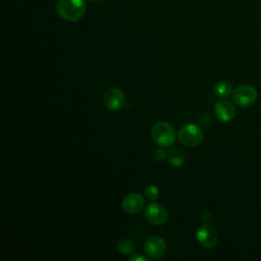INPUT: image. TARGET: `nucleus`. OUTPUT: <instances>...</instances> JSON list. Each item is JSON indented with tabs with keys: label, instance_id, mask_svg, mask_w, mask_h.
I'll return each instance as SVG.
<instances>
[{
	"label": "nucleus",
	"instance_id": "nucleus-1",
	"mask_svg": "<svg viewBox=\"0 0 261 261\" xmlns=\"http://www.w3.org/2000/svg\"><path fill=\"white\" fill-rule=\"evenodd\" d=\"M58 15L67 21H76L85 13V0H59L56 6Z\"/></svg>",
	"mask_w": 261,
	"mask_h": 261
},
{
	"label": "nucleus",
	"instance_id": "nucleus-2",
	"mask_svg": "<svg viewBox=\"0 0 261 261\" xmlns=\"http://www.w3.org/2000/svg\"><path fill=\"white\" fill-rule=\"evenodd\" d=\"M151 136L154 143L160 147H169L175 141V129L168 121H158L152 126Z\"/></svg>",
	"mask_w": 261,
	"mask_h": 261
},
{
	"label": "nucleus",
	"instance_id": "nucleus-3",
	"mask_svg": "<svg viewBox=\"0 0 261 261\" xmlns=\"http://www.w3.org/2000/svg\"><path fill=\"white\" fill-rule=\"evenodd\" d=\"M177 138L182 145L193 148L199 146L203 142L204 132L198 124L187 123L179 128Z\"/></svg>",
	"mask_w": 261,
	"mask_h": 261
},
{
	"label": "nucleus",
	"instance_id": "nucleus-4",
	"mask_svg": "<svg viewBox=\"0 0 261 261\" xmlns=\"http://www.w3.org/2000/svg\"><path fill=\"white\" fill-rule=\"evenodd\" d=\"M231 97L234 104L245 108L253 105L256 102L258 98V93L254 87L249 85H243L232 91Z\"/></svg>",
	"mask_w": 261,
	"mask_h": 261
},
{
	"label": "nucleus",
	"instance_id": "nucleus-5",
	"mask_svg": "<svg viewBox=\"0 0 261 261\" xmlns=\"http://www.w3.org/2000/svg\"><path fill=\"white\" fill-rule=\"evenodd\" d=\"M144 214L147 221L152 225H156V226L163 225L168 218V213L166 208L158 202H152L148 204L147 207L145 208Z\"/></svg>",
	"mask_w": 261,
	"mask_h": 261
},
{
	"label": "nucleus",
	"instance_id": "nucleus-6",
	"mask_svg": "<svg viewBox=\"0 0 261 261\" xmlns=\"http://www.w3.org/2000/svg\"><path fill=\"white\" fill-rule=\"evenodd\" d=\"M104 104L107 109L110 111H118L121 110L126 103L124 94L122 91L116 87H111L107 89L103 96Z\"/></svg>",
	"mask_w": 261,
	"mask_h": 261
},
{
	"label": "nucleus",
	"instance_id": "nucleus-7",
	"mask_svg": "<svg viewBox=\"0 0 261 261\" xmlns=\"http://www.w3.org/2000/svg\"><path fill=\"white\" fill-rule=\"evenodd\" d=\"M196 239L198 243L206 248L213 249L218 243V237L216 230L208 223H203L196 231Z\"/></svg>",
	"mask_w": 261,
	"mask_h": 261
},
{
	"label": "nucleus",
	"instance_id": "nucleus-8",
	"mask_svg": "<svg viewBox=\"0 0 261 261\" xmlns=\"http://www.w3.org/2000/svg\"><path fill=\"white\" fill-rule=\"evenodd\" d=\"M165 251L166 243L162 238L158 236H152L148 238L144 244V252L150 258H160L164 255Z\"/></svg>",
	"mask_w": 261,
	"mask_h": 261
},
{
	"label": "nucleus",
	"instance_id": "nucleus-9",
	"mask_svg": "<svg viewBox=\"0 0 261 261\" xmlns=\"http://www.w3.org/2000/svg\"><path fill=\"white\" fill-rule=\"evenodd\" d=\"M145 207V198L139 193H129L122 199L121 208L127 214H137Z\"/></svg>",
	"mask_w": 261,
	"mask_h": 261
},
{
	"label": "nucleus",
	"instance_id": "nucleus-10",
	"mask_svg": "<svg viewBox=\"0 0 261 261\" xmlns=\"http://www.w3.org/2000/svg\"><path fill=\"white\" fill-rule=\"evenodd\" d=\"M236 108L233 104L225 99L219 100L214 106V114L220 122L226 123L231 121L236 116Z\"/></svg>",
	"mask_w": 261,
	"mask_h": 261
},
{
	"label": "nucleus",
	"instance_id": "nucleus-11",
	"mask_svg": "<svg viewBox=\"0 0 261 261\" xmlns=\"http://www.w3.org/2000/svg\"><path fill=\"white\" fill-rule=\"evenodd\" d=\"M168 163L174 167H180L186 162V154L180 148H172L167 153Z\"/></svg>",
	"mask_w": 261,
	"mask_h": 261
},
{
	"label": "nucleus",
	"instance_id": "nucleus-12",
	"mask_svg": "<svg viewBox=\"0 0 261 261\" xmlns=\"http://www.w3.org/2000/svg\"><path fill=\"white\" fill-rule=\"evenodd\" d=\"M232 87L226 81H219L214 85V93L219 98H227L232 94Z\"/></svg>",
	"mask_w": 261,
	"mask_h": 261
},
{
	"label": "nucleus",
	"instance_id": "nucleus-13",
	"mask_svg": "<svg viewBox=\"0 0 261 261\" xmlns=\"http://www.w3.org/2000/svg\"><path fill=\"white\" fill-rule=\"evenodd\" d=\"M116 248L118 250V252L122 255H128L130 253L134 252V249H135V246H134V243L130 239L128 238H125V237H122L120 238L117 243H116Z\"/></svg>",
	"mask_w": 261,
	"mask_h": 261
},
{
	"label": "nucleus",
	"instance_id": "nucleus-14",
	"mask_svg": "<svg viewBox=\"0 0 261 261\" xmlns=\"http://www.w3.org/2000/svg\"><path fill=\"white\" fill-rule=\"evenodd\" d=\"M159 189L155 185H147L144 189V196L149 200H156L159 197Z\"/></svg>",
	"mask_w": 261,
	"mask_h": 261
},
{
	"label": "nucleus",
	"instance_id": "nucleus-15",
	"mask_svg": "<svg viewBox=\"0 0 261 261\" xmlns=\"http://www.w3.org/2000/svg\"><path fill=\"white\" fill-rule=\"evenodd\" d=\"M167 157V152L163 149V147H158L156 149L153 150V158L157 161V162H161L163 161L165 158Z\"/></svg>",
	"mask_w": 261,
	"mask_h": 261
},
{
	"label": "nucleus",
	"instance_id": "nucleus-16",
	"mask_svg": "<svg viewBox=\"0 0 261 261\" xmlns=\"http://www.w3.org/2000/svg\"><path fill=\"white\" fill-rule=\"evenodd\" d=\"M211 219H212V215H211V213H210L209 211H204V212L202 213V215H201V221H202L203 223H208L209 221H211Z\"/></svg>",
	"mask_w": 261,
	"mask_h": 261
},
{
	"label": "nucleus",
	"instance_id": "nucleus-17",
	"mask_svg": "<svg viewBox=\"0 0 261 261\" xmlns=\"http://www.w3.org/2000/svg\"><path fill=\"white\" fill-rule=\"evenodd\" d=\"M129 261H148V258L139 254H135L128 258Z\"/></svg>",
	"mask_w": 261,
	"mask_h": 261
},
{
	"label": "nucleus",
	"instance_id": "nucleus-18",
	"mask_svg": "<svg viewBox=\"0 0 261 261\" xmlns=\"http://www.w3.org/2000/svg\"><path fill=\"white\" fill-rule=\"evenodd\" d=\"M90 1H92V2H99V1H101V0H90Z\"/></svg>",
	"mask_w": 261,
	"mask_h": 261
}]
</instances>
